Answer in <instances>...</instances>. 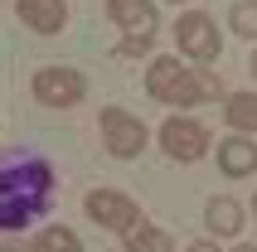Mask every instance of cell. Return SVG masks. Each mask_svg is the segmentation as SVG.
Segmentation results:
<instances>
[{
    "label": "cell",
    "mask_w": 257,
    "mask_h": 252,
    "mask_svg": "<svg viewBox=\"0 0 257 252\" xmlns=\"http://www.w3.org/2000/svg\"><path fill=\"white\" fill-rule=\"evenodd\" d=\"M29 87H34V97H39L44 107H73V102H83V92H87V78H83L78 68L49 63V68H39L34 78H29Z\"/></svg>",
    "instance_id": "obj_5"
},
{
    "label": "cell",
    "mask_w": 257,
    "mask_h": 252,
    "mask_svg": "<svg viewBox=\"0 0 257 252\" xmlns=\"http://www.w3.org/2000/svg\"><path fill=\"white\" fill-rule=\"evenodd\" d=\"M15 10L34 34H63L68 25V5L63 0H15Z\"/></svg>",
    "instance_id": "obj_8"
},
{
    "label": "cell",
    "mask_w": 257,
    "mask_h": 252,
    "mask_svg": "<svg viewBox=\"0 0 257 252\" xmlns=\"http://www.w3.org/2000/svg\"><path fill=\"white\" fill-rule=\"evenodd\" d=\"M218 170H223L228 180H243V175H252V170H257V141H247V136L218 141Z\"/></svg>",
    "instance_id": "obj_9"
},
{
    "label": "cell",
    "mask_w": 257,
    "mask_h": 252,
    "mask_svg": "<svg viewBox=\"0 0 257 252\" xmlns=\"http://www.w3.org/2000/svg\"><path fill=\"white\" fill-rule=\"evenodd\" d=\"M252 213H257V194H252Z\"/></svg>",
    "instance_id": "obj_19"
},
{
    "label": "cell",
    "mask_w": 257,
    "mask_h": 252,
    "mask_svg": "<svg viewBox=\"0 0 257 252\" xmlns=\"http://www.w3.org/2000/svg\"><path fill=\"white\" fill-rule=\"evenodd\" d=\"M141 54H151V39H121L116 44V58H141Z\"/></svg>",
    "instance_id": "obj_15"
},
{
    "label": "cell",
    "mask_w": 257,
    "mask_h": 252,
    "mask_svg": "<svg viewBox=\"0 0 257 252\" xmlns=\"http://www.w3.org/2000/svg\"><path fill=\"white\" fill-rule=\"evenodd\" d=\"M233 252H257V247H252V242H238V247H233Z\"/></svg>",
    "instance_id": "obj_18"
},
{
    "label": "cell",
    "mask_w": 257,
    "mask_h": 252,
    "mask_svg": "<svg viewBox=\"0 0 257 252\" xmlns=\"http://www.w3.org/2000/svg\"><path fill=\"white\" fill-rule=\"evenodd\" d=\"M107 15L126 39H156V29H160L156 0H107Z\"/></svg>",
    "instance_id": "obj_7"
},
{
    "label": "cell",
    "mask_w": 257,
    "mask_h": 252,
    "mask_svg": "<svg viewBox=\"0 0 257 252\" xmlns=\"http://www.w3.org/2000/svg\"><path fill=\"white\" fill-rule=\"evenodd\" d=\"M160 146H165L170 160L189 165V160H199V155L209 151V131H204L194 116H165V126H160Z\"/></svg>",
    "instance_id": "obj_6"
},
{
    "label": "cell",
    "mask_w": 257,
    "mask_h": 252,
    "mask_svg": "<svg viewBox=\"0 0 257 252\" xmlns=\"http://www.w3.org/2000/svg\"><path fill=\"white\" fill-rule=\"evenodd\" d=\"M223 121L238 126V131H257V92H228Z\"/></svg>",
    "instance_id": "obj_11"
},
{
    "label": "cell",
    "mask_w": 257,
    "mask_h": 252,
    "mask_svg": "<svg viewBox=\"0 0 257 252\" xmlns=\"http://www.w3.org/2000/svg\"><path fill=\"white\" fill-rule=\"evenodd\" d=\"M175 5H180V0H175Z\"/></svg>",
    "instance_id": "obj_20"
},
{
    "label": "cell",
    "mask_w": 257,
    "mask_h": 252,
    "mask_svg": "<svg viewBox=\"0 0 257 252\" xmlns=\"http://www.w3.org/2000/svg\"><path fill=\"white\" fill-rule=\"evenodd\" d=\"M83 209L92 223H102L107 233H121V238H131L136 228H141V209H136V199L121 194V189H92V194L83 199Z\"/></svg>",
    "instance_id": "obj_3"
},
{
    "label": "cell",
    "mask_w": 257,
    "mask_h": 252,
    "mask_svg": "<svg viewBox=\"0 0 257 252\" xmlns=\"http://www.w3.org/2000/svg\"><path fill=\"white\" fill-rule=\"evenodd\" d=\"M126 252H175V238L165 228H156V223H141L126 238Z\"/></svg>",
    "instance_id": "obj_13"
},
{
    "label": "cell",
    "mask_w": 257,
    "mask_h": 252,
    "mask_svg": "<svg viewBox=\"0 0 257 252\" xmlns=\"http://www.w3.org/2000/svg\"><path fill=\"white\" fill-rule=\"evenodd\" d=\"M34 252H83V242H78V233L68 223H49L34 238Z\"/></svg>",
    "instance_id": "obj_12"
},
{
    "label": "cell",
    "mask_w": 257,
    "mask_h": 252,
    "mask_svg": "<svg viewBox=\"0 0 257 252\" xmlns=\"http://www.w3.org/2000/svg\"><path fill=\"white\" fill-rule=\"evenodd\" d=\"M204 223H209V233H218V238H233V233L243 228V209H238V199H228V194L209 199V209H204Z\"/></svg>",
    "instance_id": "obj_10"
},
{
    "label": "cell",
    "mask_w": 257,
    "mask_h": 252,
    "mask_svg": "<svg viewBox=\"0 0 257 252\" xmlns=\"http://www.w3.org/2000/svg\"><path fill=\"white\" fill-rule=\"evenodd\" d=\"M175 44H180V58H189V63L204 68V63L218 58V25L204 10H185L175 20Z\"/></svg>",
    "instance_id": "obj_4"
},
{
    "label": "cell",
    "mask_w": 257,
    "mask_h": 252,
    "mask_svg": "<svg viewBox=\"0 0 257 252\" xmlns=\"http://www.w3.org/2000/svg\"><path fill=\"white\" fill-rule=\"evenodd\" d=\"M97 131H102V146H107V155H116V160H136V155L146 151V126L141 116H131L126 107H102L97 116Z\"/></svg>",
    "instance_id": "obj_2"
},
{
    "label": "cell",
    "mask_w": 257,
    "mask_h": 252,
    "mask_svg": "<svg viewBox=\"0 0 257 252\" xmlns=\"http://www.w3.org/2000/svg\"><path fill=\"white\" fill-rule=\"evenodd\" d=\"M146 92L165 107H194V102H228L223 83H218L209 68H189L185 58H156L151 68H146Z\"/></svg>",
    "instance_id": "obj_1"
},
{
    "label": "cell",
    "mask_w": 257,
    "mask_h": 252,
    "mask_svg": "<svg viewBox=\"0 0 257 252\" xmlns=\"http://www.w3.org/2000/svg\"><path fill=\"white\" fill-rule=\"evenodd\" d=\"M185 252H218V242H209V238H199V242H189Z\"/></svg>",
    "instance_id": "obj_16"
},
{
    "label": "cell",
    "mask_w": 257,
    "mask_h": 252,
    "mask_svg": "<svg viewBox=\"0 0 257 252\" xmlns=\"http://www.w3.org/2000/svg\"><path fill=\"white\" fill-rule=\"evenodd\" d=\"M228 25L238 39H257V0H238L228 10Z\"/></svg>",
    "instance_id": "obj_14"
},
{
    "label": "cell",
    "mask_w": 257,
    "mask_h": 252,
    "mask_svg": "<svg viewBox=\"0 0 257 252\" xmlns=\"http://www.w3.org/2000/svg\"><path fill=\"white\" fill-rule=\"evenodd\" d=\"M247 68H252V78H257V49H252V58H247Z\"/></svg>",
    "instance_id": "obj_17"
}]
</instances>
